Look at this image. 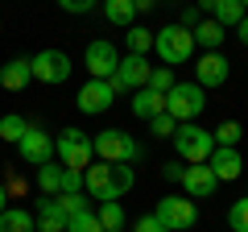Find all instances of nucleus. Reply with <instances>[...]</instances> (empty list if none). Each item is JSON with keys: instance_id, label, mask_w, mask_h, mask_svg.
<instances>
[{"instance_id": "obj_1", "label": "nucleus", "mask_w": 248, "mask_h": 232, "mask_svg": "<svg viewBox=\"0 0 248 232\" xmlns=\"http://www.w3.org/2000/svg\"><path fill=\"white\" fill-rule=\"evenodd\" d=\"M133 182H137V174H133V166H124V162H91V166L83 170V191H87V199H99V203L128 195Z\"/></svg>"}, {"instance_id": "obj_2", "label": "nucleus", "mask_w": 248, "mask_h": 232, "mask_svg": "<svg viewBox=\"0 0 248 232\" xmlns=\"http://www.w3.org/2000/svg\"><path fill=\"white\" fill-rule=\"evenodd\" d=\"M153 50H157L161 66H182L195 58V33L178 21H170V25L153 29Z\"/></svg>"}, {"instance_id": "obj_3", "label": "nucleus", "mask_w": 248, "mask_h": 232, "mask_svg": "<svg viewBox=\"0 0 248 232\" xmlns=\"http://www.w3.org/2000/svg\"><path fill=\"white\" fill-rule=\"evenodd\" d=\"M91 149H95L99 162H124V166H133V162L145 158L141 141L133 133H124V129H104V133L91 137Z\"/></svg>"}, {"instance_id": "obj_4", "label": "nucleus", "mask_w": 248, "mask_h": 232, "mask_svg": "<svg viewBox=\"0 0 248 232\" xmlns=\"http://www.w3.org/2000/svg\"><path fill=\"white\" fill-rule=\"evenodd\" d=\"M54 158H58V166H66V170H87L91 162H95L91 137L83 133V129H62V133L54 137Z\"/></svg>"}, {"instance_id": "obj_5", "label": "nucleus", "mask_w": 248, "mask_h": 232, "mask_svg": "<svg viewBox=\"0 0 248 232\" xmlns=\"http://www.w3.org/2000/svg\"><path fill=\"white\" fill-rule=\"evenodd\" d=\"M215 149V137L207 133L203 125H195V120H186V125L174 129V153L186 162V166H199V162H207Z\"/></svg>"}, {"instance_id": "obj_6", "label": "nucleus", "mask_w": 248, "mask_h": 232, "mask_svg": "<svg viewBox=\"0 0 248 232\" xmlns=\"http://www.w3.org/2000/svg\"><path fill=\"white\" fill-rule=\"evenodd\" d=\"M207 108V91L199 87V83H174V87L166 91V112L174 116L178 125H186V120H199Z\"/></svg>"}, {"instance_id": "obj_7", "label": "nucleus", "mask_w": 248, "mask_h": 232, "mask_svg": "<svg viewBox=\"0 0 248 232\" xmlns=\"http://www.w3.org/2000/svg\"><path fill=\"white\" fill-rule=\"evenodd\" d=\"M29 71H33V79L37 83H50V87H58V83H66L71 79V71H75V63H71V54L66 50H37L33 58H29Z\"/></svg>"}, {"instance_id": "obj_8", "label": "nucleus", "mask_w": 248, "mask_h": 232, "mask_svg": "<svg viewBox=\"0 0 248 232\" xmlns=\"http://www.w3.org/2000/svg\"><path fill=\"white\" fill-rule=\"evenodd\" d=\"M153 220H157L161 228H170V232H186V228L199 224V207H195V199L166 195V199H157V207H153Z\"/></svg>"}, {"instance_id": "obj_9", "label": "nucleus", "mask_w": 248, "mask_h": 232, "mask_svg": "<svg viewBox=\"0 0 248 232\" xmlns=\"http://www.w3.org/2000/svg\"><path fill=\"white\" fill-rule=\"evenodd\" d=\"M149 58L145 54H128V58H120V66H116V75L108 83H112L116 96H133V91H141L145 83H149Z\"/></svg>"}, {"instance_id": "obj_10", "label": "nucleus", "mask_w": 248, "mask_h": 232, "mask_svg": "<svg viewBox=\"0 0 248 232\" xmlns=\"http://www.w3.org/2000/svg\"><path fill=\"white\" fill-rule=\"evenodd\" d=\"M17 153H21V162L25 166H46V162H54V137L46 133L42 125H29L25 129V137L17 141Z\"/></svg>"}, {"instance_id": "obj_11", "label": "nucleus", "mask_w": 248, "mask_h": 232, "mask_svg": "<svg viewBox=\"0 0 248 232\" xmlns=\"http://www.w3.org/2000/svg\"><path fill=\"white\" fill-rule=\"evenodd\" d=\"M228 75H232V63L223 58L219 50H203L195 58V83L203 91H211V87H223L228 83Z\"/></svg>"}, {"instance_id": "obj_12", "label": "nucleus", "mask_w": 248, "mask_h": 232, "mask_svg": "<svg viewBox=\"0 0 248 232\" xmlns=\"http://www.w3.org/2000/svg\"><path fill=\"white\" fill-rule=\"evenodd\" d=\"M83 63H87L91 79H112L116 66H120V54H116V46L108 42V37H95V42H87V54H83Z\"/></svg>"}, {"instance_id": "obj_13", "label": "nucleus", "mask_w": 248, "mask_h": 232, "mask_svg": "<svg viewBox=\"0 0 248 232\" xmlns=\"http://www.w3.org/2000/svg\"><path fill=\"white\" fill-rule=\"evenodd\" d=\"M79 112H87V116H99V112H108V108L116 104V91H112V83L108 79H87L79 87Z\"/></svg>"}, {"instance_id": "obj_14", "label": "nucleus", "mask_w": 248, "mask_h": 232, "mask_svg": "<svg viewBox=\"0 0 248 232\" xmlns=\"http://www.w3.org/2000/svg\"><path fill=\"white\" fill-rule=\"evenodd\" d=\"M207 166H211V174H215L219 182H232V179L244 174V158H240L236 145H215L211 158H207Z\"/></svg>"}, {"instance_id": "obj_15", "label": "nucleus", "mask_w": 248, "mask_h": 232, "mask_svg": "<svg viewBox=\"0 0 248 232\" xmlns=\"http://www.w3.org/2000/svg\"><path fill=\"white\" fill-rule=\"evenodd\" d=\"M215 187H219V179L211 174L207 162L182 170V191H186V199H207V195H215Z\"/></svg>"}, {"instance_id": "obj_16", "label": "nucleus", "mask_w": 248, "mask_h": 232, "mask_svg": "<svg viewBox=\"0 0 248 232\" xmlns=\"http://www.w3.org/2000/svg\"><path fill=\"white\" fill-rule=\"evenodd\" d=\"M33 83V71H29V58H9L0 66V87L4 91H25Z\"/></svg>"}, {"instance_id": "obj_17", "label": "nucleus", "mask_w": 248, "mask_h": 232, "mask_svg": "<svg viewBox=\"0 0 248 232\" xmlns=\"http://www.w3.org/2000/svg\"><path fill=\"white\" fill-rule=\"evenodd\" d=\"M66 220L71 215L58 207V199H37V215H33L37 232H66Z\"/></svg>"}, {"instance_id": "obj_18", "label": "nucleus", "mask_w": 248, "mask_h": 232, "mask_svg": "<svg viewBox=\"0 0 248 232\" xmlns=\"http://www.w3.org/2000/svg\"><path fill=\"white\" fill-rule=\"evenodd\" d=\"M133 116L137 120H153L157 112H166V96L161 91H153V87H141V91H133Z\"/></svg>"}, {"instance_id": "obj_19", "label": "nucleus", "mask_w": 248, "mask_h": 232, "mask_svg": "<svg viewBox=\"0 0 248 232\" xmlns=\"http://www.w3.org/2000/svg\"><path fill=\"white\" fill-rule=\"evenodd\" d=\"M190 33H195V46H203V50H219V46H223V37H228V29H223L219 21H211V17H207V21H199V25L190 29Z\"/></svg>"}, {"instance_id": "obj_20", "label": "nucleus", "mask_w": 248, "mask_h": 232, "mask_svg": "<svg viewBox=\"0 0 248 232\" xmlns=\"http://www.w3.org/2000/svg\"><path fill=\"white\" fill-rule=\"evenodd\" d=\"M0 232H37L33 212H25V207H4L0 212Z\"/></svg>"}, {"instance_id": "obj_21", "label": "nucleus", "mask_w": 248, "mask_h": 232, "mask_svg": "<svg viewBox=\"0 0 248 232\" xmlns=\"http://www.w3.org/2000/svg\"><path fill=\"white\" fill-rule=\"evenodd\" d=\"M99 9H104V17L112 21V25H137V9H133V0H104V4H99Z\"/></svg>"}, {"instance_id": "obj_22", "label": "nucleus", "mask_w": 248, "mask_h": 232, "mask_svg": "<svg viewBox=\"0 0 248 232\" xmlns=\"http://www.w3.org/2000/svg\"><path fill=\"white\" fill-rule=\"evenodd\" d=\"M211 21H219L223 29H236L240 21H244V4H240V0H215Z\"/></svg>"}, {"instance_id": "obj_23", "label": "nucleus", "mask_w": 248, "mask_h": 232, "mask_svg": "<svg viewBox=\"0 0 248 232\" xmlns=\"http://www.w3.org/2000/svg\"><path fill=\"white\" fill-rule=\"evenodd\" d=\"M37 191H42L46 199L62 195V166H54V162H46V166H37Z\"/></svg>"}, {"instance_id": "obj_24", "label": "nucleus", "mask_w": 248, "mask_h": 232, "mask_svg": "<svg viewBox=\"0 0 248 232\" xmlns=\"http://www.w3.org/2000/svg\"><path fill=\"white\" fill-rule=\"evenodd\" d=\"M95 220H99V228H104V232H120V228H124V207H120V199L99 203V207H95Z\"/></svg>"}, {"instance_id": "obj_25", "label": "nucleus", "mask_w": 248, "mask_h": 232, "mask_svg": "<svg viewBox=\"0 0 248 232\" xmlns=\"http://www.w3.org/2000/svg\"><path fill=\"white\" fill-rule=\"evenodd\" d=\"M124 46H128V54H145V50H153V29H145V25H128V29H124Z\"/></svg>"}, {"instance_id": "obj_26", "label": "nucleus", "mask_w": 248, "mask_h": 232, "mask_svg": "<svg viewBox=\"0 0 248 232\" xmlns=\"http://www.w3.org/2000/svg\"><path fill=\"white\" fill-rule=\"evenodd\" d=\"M25 129H29L25 116H17V112H4V116H0V141H13V145H17L21 137H25Z\"/></svg>"}, {"instance_id": "obj_27", "label": "nucleus", "mask_w": 248, "mask_h": 232, "mask_svg": "<svg viewBox=\"0 0 248 232\" xmlns=\"http://www.w3.org/2000/svg\"><path fill=\"white\" fill-rule=\"evenodd\" d=\"M215 145H240V137H244V125L240 120H223L219 129H211Z\"/></svg>"}, {"instance_id": "obj_28", "label": "nucleus", "mask_w": 248, "mask_h": 232, "mask_svg": "<svg viewBox=\"0 0 248 232\" xmlns=\"http://www.w3.org/2000/svg\"><path fill=\"white\" fill-rule=\"evenodd\" d=\"M66 232H104V228H99L95 212H91V207H87V212H75L71 220H66Z\"/></svg>"}, {"instance_id": "obj_29", "label": "nucleus", "mask_w": 248, "mask_h": 232, "mask_svg": "<svg viewBox=\"0 0 248 232\" xmlns=\"http://www.w3.org/2000/svg\"><path fill=\"white\" fill-rule=\"evenodd\" d=\"M228 228L232 232H248V199H236L228 207Z\"/></svg>"}, {"instance_id": "obj_30", "label": "nucleus", "mask_w": 248, "mask_h": 232, "mask_svg": "<svg viewBox=\"0 0 248 232\" xmlns=\"http://www.w3.org/2000/svg\"><path fill=\"white\" fill-rule=\"evenodd\" d=\"M145 87H153V91H161V96H166V91L174 87V71H170V66H153V71H149V83H145Z\"/></svg>"}, {"instance_id": "obj_31", "label": "nucleus", "mask_w": 248, "mask_h": 232, "mask_svg": "<svg viewBox=\"0 0 248 232\" xmlns=\"http://www.w3.org/2000/svg\"><path fill=\"white\" fill-rule=\"evenodd\" d=\"M149 129H153V137H174L178 120H174V116H170V112H157V116H153V120H149Z\"/></svg>"}, {"instance_id": "obj_32", "label": "nucleus", "mask_w": 248, "mask_h": 232, "mask_svg": "<svg viewBox=\"0 0 248 232\" xmlns=\"http://www.w3.org/2000/svg\"><path fill=\"white\" fill-rule=\"evenodd\" d=\"M54 199H58V207H62L66 215H75V212H87V207H91L83 191H79V195H54Z\"/></svg>"}, {"instance_id": "obj_33", "label": "nucleus", "mask_w": 248, "mask_h": 232, "mask_svg": "<svg viewBox=\"0 0 248 232\" xmlns=\"http://www.w3.org/2000/svg\"><path fill=\"white\" fill-rule=\"evenodd\" d=\"M79 191H83V170L62 166V195H79Z\"/></svg>"}, {"instance_id": "obj_34", "label": "nucleus", "mask_w": 248, "mask_h": 232, "mask_svg": "<svg viewBox=\"0 0 248 232\" xmlns=\"http://www.w3.org/2000/svg\"><path fill=\"white\" fill-rule=\"evenodd\" d=\"M95 4H99V0H58L62 13H79V17H83V13H91Z\"/></svg>"}, {"instance_id": "obj_35", "label": "nucleus", "mask_w": 248, "mask_h": 232, "mask_svg": "<svg viewBox=\"0 0 248 232\" xmlns=\"http://www.w3.org/2000/svg\"><path fill=\"white\" fill-rule=\"evenodd\" d=\"M133 232H170V228H161V224L153 220V212H149V215H141V220L133 224Z\"/></svg>"}, {"instance_id": "obj_36", "label": "nucleus", "mask_w": 248, "mask_h": 232, "mask_svg": "<svg viewBox=\"0 0 248 232\" xmlns=\"http://www.w3.org/2000/svg\"><path fill=\"white\" fill-rule=\"evenodd\" d=\"M182 170H186V166H178V162H166V166H161V179H166V182H182Z\"/></svg>"}, {"instance_id": "obj_37", "label": "nucleus", "mask_w": 248, "mask_h": 232, "mask_svg": "<svg viewBox=\"0 0 248 232\" xmlns=\"http://www.w3.org/2000/svg\"><path fill=\"white\" fill-rule=\"evenodd\" d=\"M199 21H203V17H199V9H186V13H182V21H178V25H186V29H195Z\"/></svg>"}, {"instance_id": "obj_38", "label": "nucleus", "mask_w": 248, "mask_h": 232, "mask_svg": "<svg viewBox=\"0 0 248 232\" xmlns=\"http://www.w3.org/2000/svg\"><path fill=\"white\" fill-rule=\"evenodd\" d=\"M157 4H161V0H133L137 13H149V9H157Z\"/></svg>"}, {"instance_id": "obj_39", "label": "nucleus", "mask_w": 248, "mask_h": 232, "mask_svg": "<svg viewBox=\"0 0 248 232\" xmlns=\"http://www.w3.org/2000/svg\"><path fill=\"white\" fill-rule=\"evenodd\" d=\"M236 29H240V42H244V46H248V13H244V21H240V25H236Z\"/></svg>"}, {"instance_id": "obj_40", "label": "nucleus", "mask_w": 248, "mask_h": 232, "mask_svg": "<svg viewBox=\"0 0 248 232\" xmlns=\"http://www.w3.org/2000/svg\"><path fill=\"white\" fill-rule=\"evenodd\" d=\"M4 207H9V187L0 182V212H4Z\"/></svg>"}, {"instance_id": "obj_41", "label": "nucleus", "mask_w": 248, "mask_h": 232, "mask_svg": "<svg viewBox=\"0 0 248 232\" xmlns=\"http://www.w3.org/2000/svg\"><path fill=\"white\" fill-rule=\"evenodd\" d=\"M215 9V0H199V13H211Z\"/></svg>"}, {"instance_id": "obj_42", "label": "nucleus", "mask_w": 248, "mask_h": 232, "mask_svg": "<svg viewBox=\"0 0 248 232\" xmlns=\"http://www.w3.org/2000/svg\"><path fill=\"white\" fill-rule=\"evenodd\" d=\"M240 4H244V13H248V0H240Z\"/></svg>"}]
</instances>
